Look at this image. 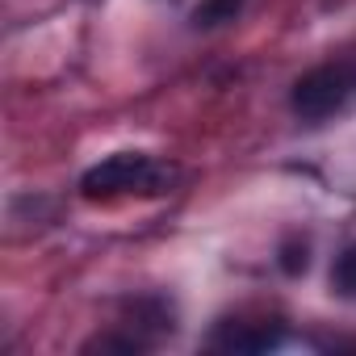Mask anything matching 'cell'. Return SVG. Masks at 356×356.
<instances>
[{"mask_svg": "<svg viewBox=\"0 0 356 356\" xmlns=\"http://www.w3.org/2000/svg\"><path fill=\"white\" fill-rule=\"evenodd\" d=\"M352 101H356V63L352 59L310 67L289 92V105L302 122H327V118L343 113Z\"/></svg>", "mask_w": 356, "mask_h": 356, "instance_id": "7a4b0ae2", "label": "cell"}, {"mask_svg": "<svg viewBox=\"0 0 356 356\" xmlns=\"http://www.w3.org/2000/svg\"><path fill=\"white\" fill-rule=\"evenodd\" d=\"M331 289L339 298H356V243H348L331 264Z\"/></svg>", "mask_w": 356, "mask_h": 356, "instance_id": "5b68a950", "label": "cell"}, {"mask_svg": "<svg viewBox=\"0 0 356 356\" xmlns=\"http://www.w3.org/2000/svg\"><path fill=\"white\" fill-rule=\"evenodd\" d=\"M306 264H310L306 243H285V252H281V268H285L289 277H298V273H306Z\"/></svg>", "mask_w": 356, "mask_h": 356, "instance_id": "8992f818", "label": "cell"}, {"mask_svg": "<svg viewBox=\"0 0 356 356\" xmlns=\"http://www.w3.org/2000/svg\"><path fill=\"white\" fill-rule=\"evenodd\" d=\"M176 181V168L155 159V155H143V151H118L101 163H92L84 176H80V193L88 202H109V197H126V193H163L168 185Z\"/></svg>", "mask_w": 356, "mask_h": 356, "instance_id": "6da1fadb", "label": "cell"}, {"mask_svg": "<svg viewBox=\"0 0 356 356\" xmlns=\"http://www.w3.org/2000/svg\"><path fill=\"white\" fill-rule=\"evenodd\" d=\"M243 9V0H202V5L193 9V26L197 30H214V26H227L235 22Z\"/></svg>", "mask_w": 356, "mask_h": 356, "instance_id": "277c9868", "label": "cell"}, {"mask_svg": "<svg viewBox=\"0 0 356 356\" xmlns=\"http://www.w3.org/2000/svg\"><path fill=\"white\" fill-rule=\"evenodd\" d=\"M285 339V331L277 323H222V331L214 335V348L222 352H273Z\"/></svg>", "mask_w": 356, "mask_h": 356, "instance_id": "3957f363", "label": "cell"}]
</instances>
